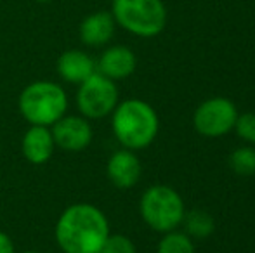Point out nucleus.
Listing matches in <instances>:
<instances>
[{
  "instance_id": "obj_5",
  "label": "nucleus",
  "mask_w": 255,
  "mask_h": 253,
  "mask_svg": "<svg viewBox=\"0 0 255 253\" xmlns=\"http://www.w3.org/2000/svg\"><path fill=\"white\" fill-rule=\"evenodd\" d=\"M111 14L118 26L141 38L158 37L167 26L163 0H113Z\"/></svg>"
},
{
  "instance_id": "obj_11",
  "label": "nucleus",
  "mask_w": 255,
  "mask_h": 253,
  "mask_svg": "<svg viewBox=\"0 0 255 253\" xmlns=\"http://www.w3.org/2000/svg\"><path fill=\"white\" fill-rule=\"evenodd\" d=\"M21 151H23L26 162L31 165L47 163L56 151V142H54L51 127L30 125L21 141Z\"/></svg>"
},
{
  "instance_id": "obj_9",
  "label": "nucleus",
  "mask_w": 255,
  "mask_h": 253,
  "mask_svg": "<svg viewBox=\"0 0 255 253\" xmlns=\"http://www.w3.org/2000/svg\"><path fill=\"white\" fill-rule=\"evenodd\" d=\"M106 175L110 182L118 189H132L141 180L142 165L135 151L118 149L110 156L106 163Z\"/></svg>"
},
{
  "instance_id": "obj_10",
  "label": "nucleus",
  "mask_w": 255,
  "mask_h": 253,
  "mask_svg": "<svg viewBox=\"0 0 255 253\" xmlns=\"http://www.w3.org/2000/svg\"><path fill=\"white\" fill-rule=\"evenodd\" d=\"M96 68H98V73L113 82L125 80L137 68V58L134 51L125 45H111L96 61Z\"/></svg>"
},
{
  "instance_id": "obj_16",
  "label": "nucleus",
  "mask_w": 255,
  "mask_h": 253,
  "mask_svg": "<svg viewBox=\"0 0 255 253\" xmlns=\"http://www.w3.org/2000/svg\"><path fill=\"white\" fill-rule=\"evenodd\" d=\"M229 165L236 175L250 177L255 175V148L254 146H240L229 156Z\"/></svg>"
},
{
  "instance_id": "obj_21",
  "label": "nucleus",
  "mask_w": 255,
  "mask_h": 253,
  "mask_svg": "<svg viewBox=\"0 0 255 253\" xmlns=\"http://www.w3.org/2000/svg\"><path fill=\"white\" fill-rule=\"evenodd\" d=\"M23 253H40V252H35V250H28V252H23Z\"/></svg>"
},
{
  "instance_id": "obj_18",
  "label": "nucleus",
  "mask_w": 255,
  "mask_h": 253,
  "mask_svg": "<svg viewBox=\"0 0 255 253\" xmlns=\"http://www.w3.org/2000/svg\"><path fill=\"white\" fill-rule=\"evenodd\" d=\"M101 253H137V248L125 234H110L104 241Z\"/></svg>"
},
{
  "instance_id": "obj_20",
  "label": "nucleus",
  "mask_w": 255,
  "mask_h": 253,
  "mask_svg": "<svg viewBox=\"0 0 255 253\" xmlns=\"http://www.w3.org/2000/svg\"><path fill=\"white\" fill-rule=\"evenodd\" d=\"M35 2H42V3H47V2H52V0H35Z\"/></svg>"
},
{
  "instance_id": "obj_12",
  "label": "nucleus",
  "mask_w": 255,
  "mask_h": 253,
  "mask_svg": "<svg viewBox=\"0 0 255 253\" xmlns=\"http://www.w3.org/2000/svg\"><path fill=\"white\" fill-rule=\"evenodd\" d=\"M115 28H117V23L113 19V14L108 10H98L82 19L78 26V37L82 44L87 47H103L111 42Z\"/></svg>"
},
{
  "instance_id": "obj_19",
  "label": "nucleus",
  "mask_w": 255,
  "mask_h": 253,
  "mask_svg": "<svg viewBox=\"0 0 255 253\" xmlns=\"http://www.w3.org/2000/svg\"><path fill=\"white\" fill-rule=\"evenodd\" d=\"M0 253H16L12 238L9 234L2 233V231H0Z\"/></svg>"
},
{
  "instance_id": "obj_8",
  "label": "nucleus",
  "mask_w": 255,
  "mask_h": 253,
  "mask_svg": "<svg viewBox=\"0 0 255 253\" xmlns=\"http://www.w3.org/2000/svg\"><path fill=\"white\" fill-rule=\"evenodd\" d=\"M56 148L64 151H84L92 142L91 120L82 115H64L51 127Z\"/></svg>"
},
{
  "instance_id": "obj_1",
  "label": "nucleus",
  "mask_w": 255,
  "mask_h": 253,
  "mask_svg": "<svg viewBox=\"0 0 255 253\" xmlns=\"http://www.w3.org/2000/svg\"><path fill=\"white\" fill-rule=\"evenodd\" d=\"M110 234L106 213L91 203H75L63 210L54 229L64 253H101Z\"/></svg>"
},
{
  "instance_id": "obj_3",
  "label": "nucleus",
  "mask_w": 255,
  "mask_h": 253,
  "mask_svg": "<svg viewBox=\"0 0 255 253\" xmlns=\"http://www.w3.org/2000/svg\"><path fill=\"white\" fill-rule=\"evenodd\" d=\"M19 113L30 125L52 127L68 111V94L59 84L38 80L19 94Z\"/></svg>"
},
{
  "instance_id": "obj_4",
  "label": "nucleus",
  "mask_w": 255,
  "mask_h": 253,
  "mask_svg": "<svg viewBox=\"0 0 255 253\" xmlns=\"http://www.w3.org/2000/svg\"><path fill=\"white\" fill-rule=\"evenodd\" d=\"M139 212L148 227L156 233H170L182 224L186 205L182 196L167 184H154L142 192Z\"/></svg>"
},
{
  "instance_id": "obj_2",
  "label": "nucleus",
  "mask_w": 255,
  "mask_h": 253,
  "mask_svg": "<svg viewBox=\"0 0 255 253\" xmlns=\"http://www.w3.org/2000/svg\"><path fill=\"white\" fill-rule=\"evenodd\" d=\"M111 128L122 148L141 151L154 142L160 132V118L149 102L125 99L111 113Z\"/></svg>"
},
{
  "instance_id": "obj_6",
  "label": "nucleus",
  "mask_w": 255,
  "mask_h": 253,
  "mask_svg": "<svg viewBox=\"0 0 255 253\" xmlns=\"http://www.w3.org/2000/svg\"><path fill=\"white\" fill-rule=\"evenodd\" d=\"M118 102L120 95L117 84L98 71L78 85L77 106L80 115L87 120H103L111 116Z\"/></svg>"
},
{
  "instance_id": "obj_13",
  "label": "nucleus",
  "mask_w": 255,
  "mask_h": 253,
  "mask_svg": "<svg viewBox=\"0 0 255 253\" xmlns=\"http://www.w3.org/2000/svg\"><path fill=\"white\" fill-rule=\"evenodd\" d=\"M56 70L64 82L80 85L89 77H92L98 71V68H96V61L85 51L70 49L59 56L56 63Z\"/></svg>"
},
{
  "instance_id": "obj_14",
  "label": "nucleus",
  "mask_w": 255,
  "mask_h": 253,
  "mask_svg": "<svg viewBox=\"0 0 255 253\" xmlns=\"http://www.w3.org/2000/svg\"><path fill=\"white\" fill-rule=\"evenodd\" d=\"M181 226L184 227V233L191 240H207L208 236L214 234L215 220L208 212L195 208L184 213V219H182Z\"/></svg>"
},
{
  "instance_id": "obj_17",
  "label": "nucleus",
  "mask_w": 255,
  "mask_h": 253,
  "mask_svg": "<svg viewBox=\"0 0 255 253\" xmlns=\"http://www.w3.org/2000/svg\"><path fill=\"white\" fill-rule=\"evenodd\" d=\"M235 132L247 144H255V113H240L235 123Z\"/></svg>"
},
{
  "instance_id": "obj_7",
  "label": "nucleus",
  "mask_w": 255,
  "mask_h": 253,
  "mask_svg": "<svg viewBox=\"0 0 255 253\" xmlns=\"http://www.w3.org/2000/svg\"><path fill=\"white\" fill-rule=\"evenodd\" d=\"M238 115V109L231 99L210 97L196 108L193 115V125L203 137H224L231 130H235Z\"/></svg>"
},
{
  "instance_id": "obj_15",
  "label": "nucleus",
  "mask_w": 255,
  "mask_h": 253,
  "mask_svg": "<svg viewBox=\"0 0 255 253\" xmlns=\"http://www.w3.org/2000/svg\"><path fill=\"white\" fill-rule=\"evenodd\" d=\"M156 253H195V243L184 231L165 233L156 247Z\"/></svg>"
}]
</instances>
